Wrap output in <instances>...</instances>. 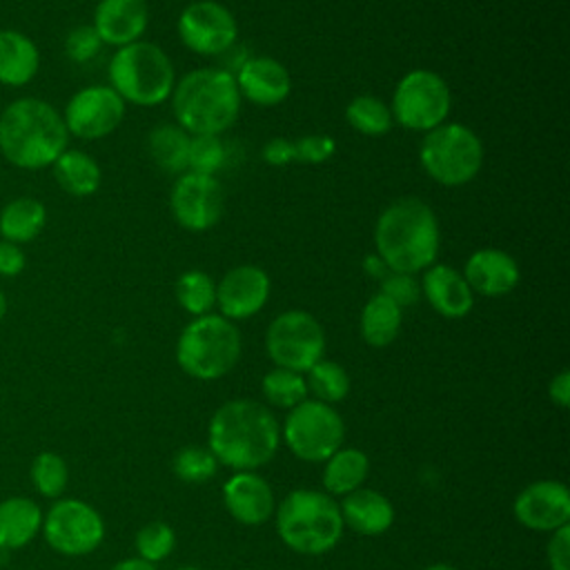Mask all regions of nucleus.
Segmentation results:
<instances>
[{"label":"nucleus","instance_id":"obj_1","mask_svg":"<svg viewBox=\"0 0 570 570\" xmlns=\"http://www.w3.org/2000/svg\"><path fill=\"white\" fill-rule=\"evenodd\" d=\"M374 247L390 272L416 274L428 269L441 249L434 209L416 196L392 200L374 223Z\"/></svg>","mask_w":570,"mask_h":570},{"label":"nucleus","instance_id":"obj_2","mask_svg":"<svg viewBox=\"0 0 570 570\" xmlns=\"http://www.w3.org/2000/svg\"><path fill=\"white\" fill-rule=\"evenodd\" d=\"M278 441L281 428L274 414L252 399L223 403L209 421V452L236 472H254L265 465L276 454Z\"/></svg>","mask_w":570,"mask_h":570},{"label":"nucleus","instance_id":"obj_3","mask_svg":"<svg viewBox=\"0 0 570 570\" xmlns=\"http://www.w3.org/2000/svg\"><path fill=\"white\" fill-rule=\"evenodd\" d=\"M62 114L40 98H18L0 114V151L20 169H42L67 149Z\"/></svg>","mask_w":570,"mask_h":570},{"label":"nucleus","instance_id":"obj_4","mask_svg":"<svg viewBox=\"0 0 570 570\" xmlns=\"http://www.w3.org/2000/svg\"><path fill=\"white\" fill-rule=\"evenodd\" d=\"M176 125L189 136L227 131L240 114V94L229 69L200 67L176 80L171 91Z\"/></svg>","mask_w":570,"mask_h":570},{"label":"nucleus","instance_id":"obj_5","mask_svg":"<svg viewBox=\"0 0 570 570\" xmlns=\"http://www.w3.org/2000/svg\"><path fill=\"white\" fill-rule=\"evenodd\" d=\"M109 87L127 102L156 107L165 102L176 85L171 58L154 42L136 40L118 47L107 67Z\"/></svg>","mask_w":570,"mask_h":570},{"label":"nucleus","instance_id":"obj_6","mask_svg":"<svg viewBox=\"0 0 570 570\" xmlns=\"http://www.w3.org/2000/svg\"><path fill=\"white\" fill-rule=\"evenodd\" d=\"M281 541L301 554H323L343 534L338 503L318 490H294L276 510Z\"/></svg>","mask_w":570,"mask_h":570},{"label":"nucleus","instance_id":"obj_7","mask_svg":"<svg viewBox=\"0 0 570 570\" xmlns=\"http://www.w3.org/2000/svg\"><path fill=\"white\" fill-rule=\"evenodd\" d=\"M240 358V332L220 314L196 316L178 336L176 361L198 381H214L232 372Z\"/></svg>","mask_w":570,"mask_h":570},{"label":"nucleus","instance_id":"obj_8","mask_svg":"<svg viewBox=\"0 0 570 570\" xmlns=\"http://www.w3.org/2000/svg\"><path fill=\"white\" fill-rule=\"evenodd\" d=\"M419 163L434 183L461 187L479 176L483 167V142L474 129L461 122H443L425 131L419 147Z\"/></svg>","mask_w":570,"mask_h":570},{"label":"nucleus","instance_id":"obj_9","mask_svg":"<svg viewBox=\"0 0 570 570\" xmlns=\"http://www.w3.org/2000/svg\"><path fill=\"white\" fill-rule=\"evenodd\" d=\"M452 94L445 78L432 69H412L394 87L392 120L412 131H430L445 122Z\"/></svg>","mask_w":570,"mask_h":570},{"label":"nucleus","instance_id":"obj_10","mask_svg":"<svg viewBox=\"0 0 570 570\" xmlns=\"http://www.w3.org/2000/svg\"><path fill=\"white\" fill-rule=\"evenodd\" d=\"M265 350L276 367L303 374L323 358L325 332L309 312L287 309L269 323Z\"/></svg>","mask_w":570,"mask_h":570},{"label":"nucleus","instance_id":"obj_11","mask_svg":"<svg viewBox=\"0 0 570 570\" xmlns=\"http://www.w3.org/2000/svg\"><path fill=\"white\" fill-rule=\"evenodd\" d=\"M287 448L307 463L327 461L343 443L345 425L338 412L323 401H303L285 419Z\"/></svg>","mask_w":570,"mask_h":570},{"label":"nucleus","instance_id":"obj_12","mask_svg":"<svg viewBox=\"0 0 570 570\" xmlns=\"http://www.w3.org/2000/svg\"><path fill=\"white\" fill-rule=\"evenodd\" d=\"M42 530L47 543L67 557L94 552L105 537L102 517L80 499L56 501L42 517Z\"/></svg>","mask_w":570,"mask_h":570},{"label":"nucleus","instance_id":"obj_13","mask_svg":"<svg viewBox=\"0 0 570 570\" xmlns=\"http://www.w3.org/2000/svg\"><path fill=\"white\" fill-rule=\"evenodd\" d=\"M180 42L198 56L227 53L238 38L234 13L216 0H196L187 4L176 22Z\"/></svg>","mask_w":570,"mask_h":570},{"label":"nucleus","instance_id":"obj_14","mask_svg":"<svg viewBox=\"0 0 570 570\" xmlns=\"http://www.w3.org/2000/svg\"><path fill=\"white\" fill-rule=\"evenodd\" d=\"M225 207V189L216 176L185 171L176 178L169 194L174 220L189 232L212 229Z\"/></svg>","mask_w":570,"mask_h":570},{"label":"nucleus","instance_id":"obj_15","mask_svg":"<svg viewBox=\"0 0 570 570\" xmlns=\"http://www.w3.org/2000/svg\"><path fill=\"white\" fill-rule=\"evenodd\" d=\"M125 118V100L109 85H91L76 91L62 114L69 136L98 140L118 129Z\"/></svg>","mask_w":570,"mask_h":570},{"label":"nucleus","instance_id":"obj_16","mask_svg":"<svg viewBox=\"0 0 570 570\" xmlns=\"http://www.w3.org/2000/svg\"><path fill=\"white\" fill-rule=\"evenodd\" d=\"M269 276L258 265H236L216 283V307L220 316L240 321L258 314L269 298Z\"/></svg>","mask_w":570,"mask_h":570},{"label":"nucleus","instance_id":"obj_17","mask_svg":"<svg viewBox=\"0 0 570 570\" xmlns=\"http://www.w3.org/2000/svg\"><path fill=\"white\" fill-rule=\"evenodd\" d=\"M514 517L521 525L552 532L570 523V492L559 481H534L514 499Z\"/></svg>","mask_w":570,"mask_h":570},{"label":"nucleus","instance_id":"obj_18","mask_svg":"<svg viewBox=\"0 0 570 570\" xmlns=\"http://www.w3.org/2000/svg\"><path fill=\"white\" fill-rule=\"evenodd\" d=\"M461 274L474 294L488 298L510 294L521 278V269L514 256L497 247H481L472 252Z\"/></svg>","mask_w":570,"mask_h":570},{"label":"nucleus","instance_id":"obj_19","mask_svg":"<svg viewBox=\"0 0 570 570\" xmlns=\"http://www.w3.org/2000/svg\"><path fill=\"white\" fill-rule=\"evenodd\" d=\"M243 100L258 107L281 105L292 91V78L283 62L269 56L247 58L234 73Z\"/></svg>","mask_w":570,"mask_h":570},{"label":"nucleus","instance_id":"obj_20","mask_svg":"<svg viewBox=\"0 0 570 570\" xmlns=\"http://www.w3.org/2000/svg\"><path fill=\"white\" fill-rule=\"evenodd\" d=\"M421 296L428 298L432 309L443 318H463L474 307V292L463 274L450 265L434 263L423 269Z\"/></svg>","mask_w":570,"mask_h":570},{"label":"nucleus","instance_id":"obj_21","mask_svg":"<svg viewBox=\"0 0 570 570\" xmlns=\"http://www.w3.org/2000/svg\"><path fill=\"white\" fill-rule=\"evenodd\" d=\"M149 11L145 0H100L94 11L91 27L100 36L102 45L125 47L145 33Z\"/></svg>","mask_w":570,"mask_h":570},{"label":"nucleus","instance_id":"obj_22","mask_svg":"<svg viewBox=\"0 0 570 570\" xmlns=\"http://www.w3.org/2000/svg\"><path fill=\"white\" fill-rule=\"evenodd\" d=\"M223 501L227 512L245 525H261L274 512V492L256 472H236L229 476L223 485Z\"/></svg>","mask_w":570,"mask_h":570},{"label":"nucleus","instance_id":"obj_23","mask_svg":"<svg viewBox=\"0 0 570 570\" xmlns=\"http://www.w3.org/2000/svg\"><path fill=\"white\" fill-rule=\"evenodd\" d=\"M341 508L343 525H350L354 532L365 537L383 534L394 521L392 503L376 490L358 488L345 494Z\"/></svg>","mask_w":570,"mask_h":570},{"label":"nucleus","instance_id":"obj_24","mask_svg":"<svg viewBox=\"0 0 570 570\" xmlns=\"http://www.w3.org/2000/svg\"><path fill=\"white\" fill-rule=\"evenodd\" d=\"M40 67L36 42L16 29H0V85L22 87L33 80Z\"/></svg>","mask_w":570,"mask_h":570},{"label":"nucleus","instance_id":"obj_25","mask_svg":"<svg viewBox=\"0 0 570 570\" xmlns=\"http://www.w3.org/2000/svg\"><path fill=\"white\" fill-rule=\"evenodd\" d=\"M42 528L38 503L24 497L0 501V550H18L27 546Z\"/></svg>","mask_w":570,"mask_h":570},{"label":"nucleus","instance_id":"obj_26","mask_svg":"<svg viewBox=\"0 0 570 570\" xmlns=\"http://www.w3.org/2000/svg\"><path fill=\"white\" fill-rule=\"evenodd\" d=\"M47 223V209L38 198L20 196L7 203L0 212V238L16 245L31 243L40 236Z\"/></svg>","mask_w":570,"mask_h":570},{"label":"nucleus","instance_id":"obj_27","mask_svg":"<svg viewBox=\"0 0 570 570\" xmlns=\"http://www.w3.org/2000/svg\"><path fill=\"white\" fill-rule=\"evenodd\" d=\"M53 178L62 191L71 196H91L102 180L100 165L80 149H65L53 160Z\"/></svg>","mask_w":570,"mask_h":570},{"label":"nucleus","instance_id":"obj_28","mask_svg":"<svg viewBox=\"0 0 570 570\" xmlns=\"http://www.w3.org/2000/svg\"><path fill=\"white\" fill-rule=\"evenodd\" d=\"M358 323H361V336L367 345L385 347L401 332L403 309L394 301H390L385 294L376 292L363 305Z\"/></svg>","mask_w":570,"mask_h":570},{"label":"nucleus","instance_id":"obj_29","mask_svg":"<svg viewBox=\"0 0 570 570\" xmlns=\"http://www.w3.org/2000/svg\"><path fill=\"white\" fill-rule=\"evenodd\" d=\"M370 472V461L365 452L356 448H338L323 470V485L330 494H350L363 485Z\"/></svg>","mask_w":570,"mask_h":570},{"label":"nucleus","instance_id":"obj_30","mask_svg":"<svg viewBox=\"0 0 570 570\" xmlns=\"http://www.w3.org/2000/svg\"><path fill=\"white\" fill-rule=\"evenodd\" d=\"M189 134L178 125H158L149 131L147 149L151 160L167 174H185L189 156Z\"/></svg>","mask_w":570,"mask_h":570},{"label":"nucleus","instance_id":"obj_31","mask_svg":"<svg viewBox=\"0 0 570 570\" xmlns=\"http://www.w3.org/2000/svg\"><path fill=\"white\" fill-rule=\"evenodd\" d=\"M345 120L363 136H385L394 125L390 105L372 94L354 96L345 107Z\"/></svg>","mask_w":570,"mask_h":570},{"label":"nucleus","instance_id":"obj_32","mask_svg":"<svg viewBox=\"0 0 570 570\" xmlns=\"http://www.w3.org/2000/svg\"><path fill=\"white\" fill-rule=\"evenodd\" d=\"M174 292H176L178 305L194 318L209 314L216 305V283L203 269H189L180 274Z\"/></svg>","mask_w":570,"mask_h":570},{"label":"nucleus","instance_id":"obj_33","mask_svg":"<svg viewBox=\"0 0 570 570\" xmlns=\"http://www.w3.org/2000/svg\"><path fill=\"white\" fill-rule=\"evenodd\" d=\"M263 394L265 399L283 410H292L298 403H303L307 399V383L305 376L285 367H274L269 370L263 381H261Z\"/></svg>","mask_w":570,"mask_h":570},{"label":"nucleus","instance_id":"obj_34","mask_svg":"<svg viewBox=\"0 0 570 570\" xmlns=\"http://www.w3.org/2000/svg\"><path fill=\"white\" fill-rule=\"evenodd\" d=\"M305 383H307V390L316 394V401H323L327 405L343 401L350 392V376L345 367L325 358H321L307 370Z\"/></svg>","mask_w":570,"mask_h":570},{"label":"nucleus","instance_id":"obj_35","mask_svg":"<svg viewBox=\"0 0 570 570\" xmlns=\"http://www.w3.org/2000/svg\"><path fill=\"white\" fill-rule=\"evenodd\" d=\"M69 470L60 454L40 452L31 463V481L36 490L47 499H58L67 488Z\"/></svg>","mask_w":570,"mask_h":570},{"label":"nucleus","instance_id":"obj_36","mask_svg":"<svg viewBox=\"0 0 570 570\" xmlns=\"http://www.w3.org/2000/svg\"><path fill=\"white\" fill-rule=\"evenodd\" d=\"M225 158H227V151H225L220 136L198 134V136L189 138L187 171L216 176V171L225 165Z\"/></svg>","mask_w":570,"mask_h":570},{"label":"nucleus","instance_id":"obj_37","mask_svg":"<svg viewBox=\"0 0 570 570\" xmlns=\"http://www.w3.org/2000/svg\"><path fill=\"white\" fill-rule=\"evenodd\" d=\"M171 468H174V474L185 483H205L216 474L218 461L209 452V448L205 450V448L187 445L174 456Z\"/></svg>","mask_w":570,"mask_h":570},{"label":"nucleus","instance_id":"obj_38","mask_svg":"<svg viewBox=\"0 0 570 570\" xmlns=\"http://www.w3.org/2000/svg\"><path fill=\"white\" fill-rule=\"evenodd\" d=\"M136 552L140 559L154 563L169 557L176 546V534L165 521H151L136 532Z\"/></svg>","mask_w":570,"mask_h":570},{"label":"nucleus","instance_id":"obj_39","mask_svg":"<svg viewBox=\"0 0 570 570\" xmlns=\"http://www.w3.org/2000/svg\"><path fill=\"white\" fill-rule=\"evenodd\" d=\"M100 47H102V40L91 24H78L65 38V51L73 62H87L96 58Z\"/></svg>","mask_w":570,"mask_h":570},{"label":"nucleus","instance_id":"obj_40","mask_svg":"<svg viewBox=\"0 0 570 570\" xmlns=\"http://www.w3.org/2000/svg\"><path fill=\"white\" fill-rule=\"evenodd\" d=\"M381 294H385L390 301H394L403 309L407 305H414L421 298V285L412 274L387 272L381 278Z\"/></svg>","mask_w":570,"mask_h":570},{"label":"nucleus","instance_id":"obj_41","mask_svg":"<svg viewBox=\"0 0 570 570\" xmlns=\"http://www.w3.org/2000/svg\"><path fill=\"white\" fill-rule=\"evenodd\" d=\"M336 151V140L325 134H307L294 140V158L296 163H307V165H318L325 163L334 156Z\"/></svg>","mask_w":570,"mask_h":570},{"label":"nucleus","instance_id":"obj_42","mask_svg":"<svg viewBox=\"0 0 570 570\" xmlns=\"http://www.w3.org/2000/svg\"><path fill=\"white\" fill-rule=\"evenodd\" d=\"M550 570H570V523L552 530L548 541Z\"/></svg>","mask_w":570,"mask_h":570},{"label":"nucleus","instance_id":"obj_43","mask_svg":"<svg viewBox=\"0 0 570 570\" xmlns=\"http://www.w3.org/2000/svg\"><path fill=\"white\" fill-rule=\"evenodd\" d=\"M27 265L24 252L20 245L0 238V276L4 278H13L18 276Z\"/></svg>","mask_w":570,"mask_h":570},{"label":"nucleus","instance_id":"obj_44","mask_svg":"<svg viewBox=\"0 0 570 570\" xmlns=\"http://www.w3.org/2000/svg\"><path fill=\"white\" fill-rule=\"evenodd\" d=\"M263 160L274 167H285L289 163H296L294 158V140L289 138H272L263 147Z\"/></svg>","mask_w":570,"mask_h":570},{"label":"nucleus","instance_id":"obj_45","mask_svg":"<svg viewBox=\"0 0 570 570\" xmlns=\"http://www.w3.org/2000/svg\"><path fill=\"white\" fill-rule=\"evenodd\" d=\"M548 394L550 399L559 405V407H568L570 403V372L561 370L548 385Z\"/></svg>","mask_w":570,"mask_h":570},{"label":"nucleus","instance_id":"obj_46","mask_svg":"<svg viewBox=\"0 0 570 570\" xmlns=\"http://www.w3.org/2000/svg\"><path fill=\"white\" fill-rule=\"evenodd\" d=\"M365 272L372 276V278H383L390 269H387V265L376 256V254H370V256H365Z\"/></svg>","mask_w":570,"mask_h":570},{"label":"nucleus","instance_id":"obj_47","mask_svg":"<svg viewBox=\"0 0 570 570\" xmlns=\"http://www.w3.org/2000/svg\"><path fill=\"white\" fill-rule=\"evenodd\" d=\"M111 570H156V568H154V563H149V561H145V559H140V557H136V559H122V561H118L116 566H111Z\"/></svg>","mask_w":570,"mask_h":570},{"label":"nucleus","instance_id":"obj_48","mask_svg":"<svg viewBox=\"0 0 570 570\" xmlns=\"http://www.w3.org/2000/svg\"><path fill=\"white\" fill-rule=\"evenodd\" d=\"M4 314H7V296H4V292L0 289V321H2Z\"/></svg>","mask_w":570,"mask_h":570},{"label":"nucleus","instance_id":"obj_49","mask_svg":"<svg viewBox=\"0 0 570 570\" xmlns=\"http://www.w3.org/2000/svg\"><path fill=\"white\" fill-rule=\"evenodd\" d=\"M425 570H456V568L445 566V563H436V566H430V568H425Z\"/></svg>","mask_w":570,"mask_h":570},{"label":"nucleus","instance_id":"obj_50","mask_svg":"<svg viewBox=\"0 0 570 570\" xmlns=\"http://www.w3.org/2000/svg\"><path fill=\"white\" fill-rule=\"evenodd\" d=\"M178 570H203V568H194V566H185V568H178Z\"/></svg>","mask_w":570,"mask_h":570}]
</instances>
